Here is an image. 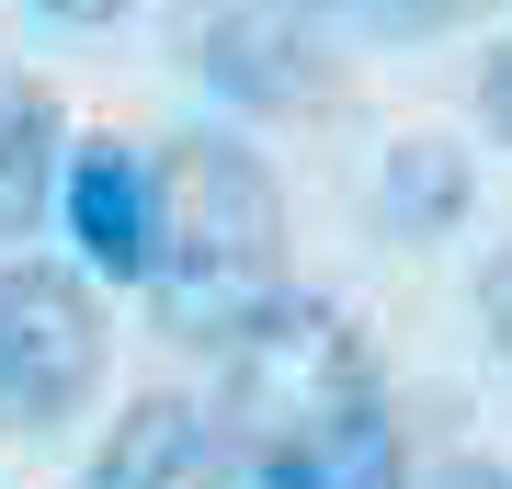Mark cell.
<instances>
[{
    "label": "cell",
    "mask_w": 512,
    "mask_h": 489,
    "mask_svg": "<svg viewBox=\"0 0 512 489\" xmlns=\"http://www.w3.org/2000/svg\"><path fill=\"white\" fill-rule=\"evenodd\" d=\"M194 69L228 91V103H251V114H308L330 103V57L319 35L285 12V0H217V12H194Z\"/></svg>",
    "instance_id": "obj_4"
},
{
    "label": "cell",
    "mask_w": 512,
    "mask_h": 489,
    "mask_svg": "<svg viewBox=\"0 0 512 489\" xmlns=\"http://www.w3.org/2000/svg\"><path fill=\"white\" fill-rule=\"evenodd\" d=\"M342 12H353V23H376V35H444L467 0H342Z\"/></svg>",
    "instance_id": "obj_10"
},
{
    "label": "cell",
    "mask_w": 512,
    "mask_h": 489,
    "mask_svg": "<svg viewBox=\"0 0 512 489\" xmlns=\"http://www.w3.org/2000/svg\"><path fill=\"white\" fill-rule=\"evenodd\" d=\"M376 205H387V228H410V239H444L467 217V160L444 137H410V148H387V171H376Z\"/></svg>",
    "instance_id": "obj_9"
},
{
    "label": "cell",
    "mask_w": 512,
    "mask_h": 489,
    "mask_svg": "<svg viewBox=\"0 0 512 489\" xmlns=\"http://www.w3.org/2000/svg\"><path fill=\"white\" fill-rule=\"evenodd\" d=\"M46 182H57V103L23 69H0V239L46 217Z\"/></svg>",
    "instance_id": "obj_8"
},
{
    "label": "cell",
    "mask_w": 512,
    "mask_h": 489,
    "mask_svg": "<svg viewBox=\"0 0 512 489\" xmlns=\"http://www.w3.org/2000/svg\"><path fill=\"white\" fill-rule=\"evenodd\" d=\"M478 319H490V353L512 364V251H501L490 273H478Z\"/></svg>",
    "instance_id": "obj_11"
},
{
    "label": "cell",
    "mask_w": 512,
    "mask_h": 489,
    "mask_svg": "<svg viewBox=\"0 0 512 489\" xmlns=\"http://www.w3.org/2000/svg\"><path fill=\"white\" fill-rule=\"evenodd\" d=\"M160 330L171 342H251L285 308V194L239 137H171L160 148Z\"/></svg>",
    "instance_id": "obj_1"
},
{
    "label": "cell",
    "mask_w": 512,
    "mask_h": 489,
    "mask_svg": "<svg viewBox=\"0 0 512 489\" xmlns=\"http://www.w3.org/2000/svg\"><path fill=\"white\" fill-rule=\"evenodd\" d=\"M251 489H410V444L399 421H387V399L319 421V433H285L251 455Z\"/></svg>",
    "instance_id": "obj_7"
},
{
    "label": "cell",
    "mask_w": 512,
    "mask_h": 489,
    "mask_svg": "<svg viewBox=\"0 0 512 489\" xmlns=\"http://www.w3.org/2000/svg\"><path fill=\"white\" fill-rule=\"evenodd\" d=\"M103 387V308L69 262H0V433H57Z\"/></svg>",
    "instance_id": "obj_3"
},
{
    "label": "cell",
    "mask_w": 512,
    "mask_h": 489,
    "mask_svg": "<svg viewBox=\"0 0 512 489\" xmlns=\"http://www.w3.org/2000/svg\"><path fill=\"white\" fill-rule=\"evenodd\" d=\"M160 160H137V148H69V239H80V262L114 273V285H148L160 273Z\"/></svg>",
    "instance_id": "obj_5"
},
{
    "label": "cell",
    "mask_w": 512,
    "mask_h": 489,
    "mask_svg": "<svg viewBox=\"0 0 512 489\" xmlns=\"http://www.w3.org/2000/svg\"><path fill=\"white\" fill-rule=\"evenodd\" d=\"M478 114H490V126H501V137H512V46H501V57H490V69H478Z\"/></svg>",
    "instance_id": "obj_12"
},
{
    "label": "cell",
    "mask_w": 512,
    "mask_h": 489,
    "mask_svg": "<svg viewBox=\"0 0 512 489\" xmlns=\"http://www.w3.org/2000/svg\"><path fill=\"white\" fill-rule=\"evenodd\" d=\"M92 489H228V433L194 399H137L92 455Z\"/></svg>",
    "instance_id": "obj_6"
},
{
    "label": "cell",
    "mask_w": 512,
    "mask_h": 489,
    "mask_svg": "<svg viewBox=\"0 0 512 489\" xmlns=\"http://www.w3.org/2000/svg\"><path fill=\"white\" fill-rule=\"evenodd\" d=\"M46 23H126V0H35Z\"/></svg>",
    "instance_id": "obj_13"
},
{
    "label": "cell",
    "mask_w": 512,
    "mask_h": 489,
    "mask_svg": "<svg viewBox=\"0 0 512 489\" xmlns=\"http://www.w3.org/2000/svg\"><path fill=\"white\" fill-rule=\"evenodd\" d=\"M376 399V353L365 330L342 308H319V296H285L274 319L251 330V342H228V387H217V421L239 444H285V433H319V421L365 410Z\"/></svg>",
    "instance_id": "obj_2"
}]
</instances>
